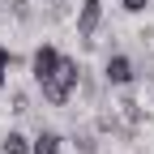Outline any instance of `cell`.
<instances>
[{
  "instance_id": "52a82bcc",
  "label": "cell",
  "mask_w": 154,
  "mask_h": 154,
  "mask_svg": "<svg viewBox=\"0 0 154 154\" xmlns=\"http://www.w3.org/2000/svg\"><path fill=\"white\" fill-rule=\"evenodd\" d=\"M73 150L77 154H99V133H90V128L73 133Z\"/></svg>"
},
{
  "instance_id": "9c48e42d",
  "label": "cell",
  "mask_w": 154,
  "mask_h": 154,
  "mask_svg": "<svg viewBox=\"0 0 154 154\" xmlns=\"http://www.w3.org/2000/svg\"><path fill=\"white\" fill-rule=\"evenodd\" d=\"M150 5H154V0H120V9H124V13H146Z\"/></svg>"
},
{
  "instance_id": "3957f363",
  "label": "cell",
  "mask_w": 154,
  "mask_h": 154,
  "mask_svg": "<svg viewBox=\"0 0 154 154\" xmlns=\"http://www.w3.org/2000/svg\"><path fill=\"white\" fill-rule=\"evenodd\" d=\"M99 26H103V0H82V9H77V38L90 47Z\"/></svg>"
},
{
  "instance_id": "8fae6325",
  "label": "cell",
  "mask_w": 154,
  "mask_h": 154,
  "mask_svg": "<svg viewBox=\"0 0 154 154\" xmlns=\"http://www.w3.org/2000/svg\"><path fill=\"white\" fill-rule=\"evenodd\" d=\"M47 5H51V9H56V13H60V5H64V0H47Z\"/></svg>"
},
{
  "instance_id": "7a4b0ae2",
  "label": "cell",
  "mask_w": 154,
  "mask_h": 154,
  "mask_svg": "<svg viewBox=\"0 0 154 154\" xmlns=\"http://www.w3.org/2000/svg\"><path fill=\"white\" fill-rule=\"evenodd\" d=\"M133 82H137V64L128 60V56H107V64H103V86H111V90H128Z\"/></svg>"
},
{
  "instance_id": "8992f818",
  "label": "cell",
  "mask_w": 154,
  "mask_h": 154,
  "mask_svg": "<svg viewBox=\"0 0 154 154\" xmlns=\"http://www.w3.org/2000/svg\"><path fill=\"white\" fill-rule=\"evenodd\" d=\"M0 154H30V137L17 133V128H9L5 137H0Z\"/></svg>"
},
{
  "instance_id": "277c9868",
  "label": "cell",
  "mask_w": 154,
  "mask_h": 154,
  "mask_svg": "<svg viewBox=\"0 0 154 154\" xmlns=\"http://www.w3.org/2000/svg\"><path fill=\"white\" fill-rule=\"evenodd\" d=\"M56 64H60V47H51V43L34 47V56H30V73H34V82L51 77V73H56Z\"/></svg>"
},
{
  "instance_id": "ba28073f",
  "label": "cell",
  "mask_w": 154,
  "mask_h": 154,
  "mask_svg": "<svg viewBox=\"0 0 154 154\" xmlns=\"http://www.w3.org/2000/svg\"><path fill=\"white\" fill-rule=\"evenodd\" d=\"M9 69H13V51H9V47H0V90L9 86Z\"/></svg>"
},
{
  "instance_id": "30bf717a",
  "label": "cell",
  "mask_w": 154,
  "mask_h": 154,
  "mask_svg": "<svg viewBox=\"0 0 154 154\" xmlns=\"http://www.w3.org/2000/svg\"><path fill=\"white\" fill-rule=\"evenodd\" d=\"M9 111H17V116H26V111H30V99H26L22 90H13V107H9Z\"/></svg>"
},
{
  "instance_id": "5b68a950",
  "label": "cell",
  "mask_w": 154,
  "mask_h": 154,
  "mask_svg": "<svg viewBox=\"0 0 154 154\" xmlns=\"http://www.w3.org/2000/svg\"><path fill=\"white\" fill-rule=\"evenodd\" d=\"M30 154H60V133L38 128V137L30 141Z\"/></svg>"
},
{
  "instance_id": "6da1fadb",
  "label": "cell",
  "mask_w": 154,
  "mask_h": 154,
  "mask_svg": "<svg viewBox=\"0 0 154 154\" xmlns=\"http://www.w3.org/2000/svg\"><path fill=\"white\" fill-rule=\"evenodd\" d=\"M77 82H82V64H77L73 56L60 51V64H56V73L38 82V90H43V103H51V107H69Z\"/></svg>"
}]
</instances>
